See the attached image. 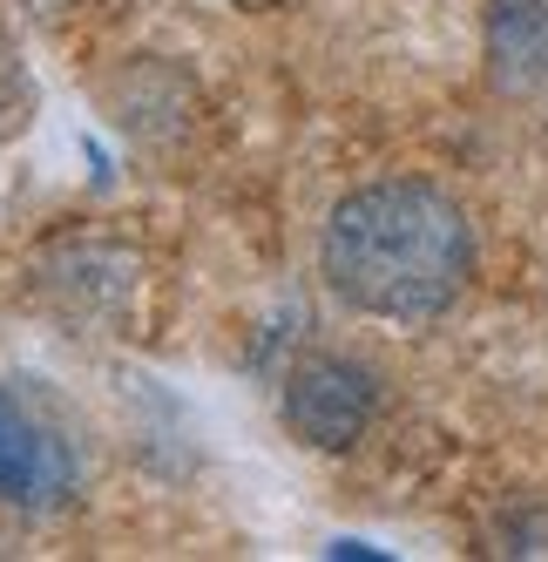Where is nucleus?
Returning <instances> with one entry per match:
<instances>
[{
    "label": "nucleus",
    "instance_id": "obj_2",
    "mask_svg": "<svg viewBox=\"0 0 548 562\" xmlns=\"http://www.w3.org/2000/svg\"><path fill=\"white\" fill-rule=\"evenodd\" d=\"M82 488L75 427L34 380H0V502L21 515H55Z\"/></svg>",
    "mask_w": 548,
    "mask_h": 562
},
{
    "label": "nucleus",
    "instance_id": "obj_5",
    "mask_svg": "<svg viewBox=\"0 0 548 562\" xmlns=\"http://www.w3.org/2000/svg\"><path fill=\"white\" fill-rule=\"evenodd\" d=\"M481 48H488V82L501 102H541L548 95V0H494Z\"/></svg>",
    "mask_w": 548,
    "mask_h": 562
},
{
    "label": "nucleus",
    "instance_id": "obj_3",
    "mask_svg": "<svg viewBox=\"0 0 548 562\" xmlns=\"http://www.w3.org/2000/svg\"><path fill=\"white\" fill-rule=\"evenodd\" d=\"M379 414V380L359 367V359L339 352H311L292 367L285 380V427L319 454H345Z\"/></svg>",
    "mask_w": 548,
    "mask_h": 562
},
{
    "label": "nucleus",
    "instance_id": "obj_4",
    "mask_svg": "<svg viewBox=\"0 0 548 562\" xmlns=\"http://www.w3.org/2000/svg\"><path fill=\"white\" fill-rule=\"evenodd\" d=\"M34 292L55 318L68 326H109L123 318L129 299H136V258L123 245H95V237H68L42 258L34 271Z\"/></svg>",
    "mask_w": 548,
    "mask_h": 562
},
{
    "label": "nucleus",
    "instance_id": "obj_1",
    "mask_svg": "<svg viewBox=\"0 0 548 562\" xmlns=\"http://www.w3.org/2000/svg\"><path fill=\"white\" fill-rule=\"evenodd\" d=\"M319 271L352 312L426 326L475 278V224L441 183L386 177L339 196L319 237Z\"/></svg>",
    "mask_w": 548,
    "mask_h": 562
},
{
    "label": "nucleus",
    "instance_id": "obj_7",
    "mask_svg": "<svg viewBox=\"0 0 548 562\" xmlns=\"http://www.w3.org/2000/svg\"><path fill=\"white\" fill-rule=\"evenodd\" d=\"M244 8H264V0H244Z\"/></svg>",
    "mask_w": 548,
    "mask_h": 562
},
{
    "label": "nucleus",
    "instance_id": "obj_6",
    "mask_svg": "<svg viewBox=\"0 0 548 562\" xmlns=\"http://www.w3.org/2000/svg\"><path fill=\"white\" fill-rule=\"evenodd\" d=\"M27 115H34V82H27L21 55H14L8 42H0V136L27 130Z\"/></svg>",
    "mask_w": 548,
    "mask_h": 562
}]
</instances>
